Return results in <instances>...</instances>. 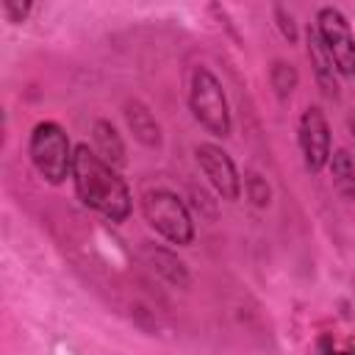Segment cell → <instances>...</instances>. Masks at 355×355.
I'll return each instance as SVG.
<instances>
[{
  "mask_svg": "<svg viewBox=\"0 0 355 355\" xmlns=\"http://www.w3.org/2000/svg\"><path fill=\"white\" fill-rule=\"evenodd\" d=\"M277 17L283 19V22H280V31H283V36H286L288 42H294V39H297V31H294V25H291V17L286 19V11H283V8H277Z\"/></svg>",
  "mask_w": 355,
  "mask_h": 355,
  "instance_id": "15",
  "label": "cell"
},
{
  "mask_svg": "<svg viewBox=\"0 0 355 355\" xmlns=\"http://www.w3.org/2000/svg\"><path fill=\"white\" fill-rule=\"evenodd\" d=\"M347 355H355V349H349V352H347Z\"/></svg>",
  "mask_w": 355,
  "mask_h": 355,
  "instance_id": "16",
  "label": "cell"
},
{
  "mask_svg": "<svg viewBox=\"0 0 355 355\" xmlns=\"http://www.w3.org/2000/svg\"><path fill=\"white\" fill-rule=\"evenodd\" d=\"M194 155H197V164H200L202 175L214 186V191L222 200L236 202L239 194H241V178H239V169H236L233 158L216 144H197Z\"/></svg>",
  "mask_w": 355,
  "mask_h": 355,
  "instance_id": "6",
  "label": "cell"
},
{
  "mask_svg": "<svg viewBox=\"0 0 355 355\" xmlns=\"http://www.w3.org/2000/svg\"><path fill=\"white\" fill-rule=\"evenodd\" d=\"M300 150H302V161L311 172H319L333 155L330 125L319 105H308L300 116Z\"/></svg>",
  "mask_w": 355,
  "mask_h": 355,
  "instance_id": "7",
  "label": "cell"
},
{
  "mask_svg": "<svg viewBox=\"0 0 355 355\" xmlns=\"http://www.w3.org/2000/svg\"><path fill=\"white\" fill-rule=\"evenodd\" d=\"M125 119H128V128L133 130V136H136L141 144H147V147H161V125L155 122L153 111H150L144 103H139V100L128 103Z\"/></svg>",
  "mask_w": 355,
  "mask_h": 355,
  "instance_id": "9",
  "label": "cell"
},
{
  "mask_svg": "<svg viewBox=\"0 0 355 355\" xmlns=\"http://www.w3.org/2000/svg\"><path fill=\"white\" fill-rule=\"evenodd\" d=\"M141 214L147 219V225L164 236L166 241L178 244V247H186L191 244L194 239V222H191V214L189 208L183 205V200L166 189H153V191H144L141 197Z\"/></svg>",
  "mask_w": 355,
  "mask_h": 355,
  "instance_id": "3",
  "label": "cell"
},
{
  "mask_svg": "<svg viewBox=\"0 0 355 355\" xmlns=\"http://www.w3.org/2000/svg\"><path fill=\"white\" fill-rule=\"evenodd\" d=\"M308 58H311V67H313V75L322 86V92L327 97H338V80H336V64L330 58V53L324 50L316 28H308Z\"/></svg>",
  "mask_w": 355,
  "mask_h": 355,
  "instance_id": "8",
  "label": "cell"
},
{
  "mask_svg": "<svg viewBox=\"0 0 355 355\" xmlns=\"http://www.w3.org/2000/svg\"><path fill=\"white\" fill-rule=\"evenodd\" d=\"M72 180H75V191H78L80 202L89 205L92 211L103 214L111 222H125L130 216L128 183L122 180L116 166L103 161L94 150H89V144L75 147Z\"/></svg>",
  "mask_w": 355,
  "mask_h": 355,
  "instance_id": "1",
  "label": "cell"
},
{
  "mask_svg": "<svg viewBox=\"0 0 355 355\" xmlns=\"http://www.w3.org/2000/svg\"><path fill=\"white\" fill-rule=\"evenodd\" d=\"M272 86L277 89L280 97L291 94L294 86H297V72H294V67L286 64V61H277V64L272 67Z\"/></svg>",
  "mask_w": 355,
  "mask_h": 355,
  "instance_id": "12",
  "label": "cell"
},
{
  "mask_svg": "<svg viewBox=\"0 0 355 355\" xmlns=\"http://www.w3.org/2000/svg\"><path fill=\"white\" fill-rule=\"evenodd\" d=\"M189 108L194 119L214 136H227L230 133V108L227 97L222 92V83L208 67H194L191 83H189Z\"/></svg>",
  "mask_w": 355,
  "mask_h": 355,
  "instance_id": "4",
  "label": "cell"
},
{
  "mask_svg": "<svg viewBox=\"0 0 355 355\" xmlns=\"http://www.w3.org/2000/svg\"><path fill=\"white\" fill-rule=\"evenodd\" d=\"M247 183H250V197H252L258 205H266V202H269V186H266L258 175L247 178Z\"/></svg>",
  "mask_w": 355,
  "mask_h": 355,
  "instance_id": "14",
  "label": "cell"
},
{
  "mask_svg": "<svg viewBox=\"0 0 355 355\" xmlns=\"http://www.w3.org/2000/svg\"><path fill=\"white\" fill-rule=\"evenodd\" d=\"M28 153H31V161L36 166V172L58 186L64 183L67 175H72V158H75V150L69 144V136L64 133V128L58 122H39L31 133V144H28Z\"/></svg>",
  "mask_w": 355,
  "mask_h": 355,
  "instance_id": "2",
  "label": "cell"
},
{
  "mask_svg": "<svg viewBox=\"0 0 355 355\" xmlns=\"http://www.w3.org/2000/svg\"><path fill=\"white\" fill-rule=\"evenodd\" d=\"M0 8H3V14H6V19H8V22H22V19L28 17V11H31V3L3 0V3H0Z\"/></svg>",
  "mask_w": 355,
  "mask_h": 355,
  "instance_id": "13",
  "label": "cell"
},
{
  "mask_svg": "<svg viewBox=\"0 0 355 355\" xmlns=\"http://www.w3.org/2000/svg\"><path fill=\"white\" fill-rule=\"evenodd\" d=\"M330 175H333V186L338 189V194L344 197H352L355 194V166H352V158L347 150H336L330 155Z\"/></svg>",
  "mask_w": 355,
  "mask_h": 355,
  "instance_id": "11",
  "label": "cell"
},
{
  "mask_svg": "<svg viewBox=\"0 0 355 355\" xmlns=\"http://www.w3.org/2000/svg\"><path fill=\"white\" fill-rule=\"evenodd\" d=\"M92 136H94V153L103 161H108L116 169L125 166V144H122V139H119V133H116V128L111 122L97 119L94 128H92Z\"/></svg>",
  "mask_w": 355,
  "mask_h": 355,
  "instance_id": "10",
  "label": "cell"
},
{
  "mask_svg": "<svg viewBox=\"0 0 355 355\" xmlns=\"http://www.w3.org/2000/svg\"><path fill=\"white\" fill-rule=\"evenodd\" d=\"M316 33H319L324 50L330 53V58L336 64V72L344 75V78H355V36H352V28H349L347 17L333 6L319 8Z\"/></svg>",
  "mask_w": 355,
  "mask_h": 355,
  "instance_id": "5",
  "label": "cell"
}]
</instances>
